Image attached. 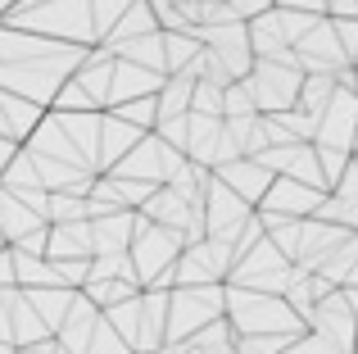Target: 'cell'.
Listing matches in <instances>:
<instances>
[{
    "mask_svg": "<svg viewBox=\"0 0 358 354\" xmlns=\"http://www.w3.org/2000/svg\"><path fill=\"white\" fill-rule=\"evenodd\" d=\"M23 150V146H14V141H0V177H5V169L14 164V155Z\"/></svg>",
    "mask_w": 358,
    "mask_h": 354,
    "instance_id": "7",
    "label": "cell"
},
{
    "mask_svg": "<svg viewBox=\"0 0 358 354\" xmlns=\"http://www.w3.org/2000/svg\"><path fill=\"white\" fill-rule=\"evenodd\" d=\"M0 27L32 32L45 41H69L82 50H96V23H91V0H18Z\"/></svg>",
    "mask_w": 358,
    "mask_h": 354,
    "instance_id": "2",
    "label": "cell"
},
{
    "mask_svg": "<svg viewBox=\"0 0 358 354\" xmlns=\"http://www.w3.org/2000/svg\"><path fill=\"white\" fill-rule=\"evenodd\" d=\"M41 227H45V218H36L14 191L0 186V236H5L9 246H18L23 236H32V232H41Z\"/></svg>",
    "mask_w": 358,
    "mask_h": 354,
    "instance_id": "4",
    "label": "cell"
},
{
    "mask_svg": "<svg viewBox=\"0 0 358 354\" xmlns=\"http://www.w3.org/2000/svg\"><path fill=\"white\" fill-rule=\"evenodd\" d=\"M131 9V0H91V23H96V45H105L122 23V14Z\"/></svg>",
    "mask_w": 358,
    "mask_h": 354,
    "instance_id": "6",
    "label": "cell"
},
{
    "mask_svg": "<svg viewBox=\"0 0 358 354\" xmlns=\"http://www.w3.org/2000/svg\"><path fill=\"white\" fill-rule=\"evenodd\" d=\"M91 50L69 41H45L32 32H14L0 27V91L23 96L41 109H55L59 91L73 82V73L82 69Z\"/></svg>",
    "mask_w": 358,
    "mask_h": 354,
    "instance_id": "1",
    "label": "cell"
},
{
    "mask_svg": "<svg viewBox=\"0 0 358 354\" xmlns=\"http://www.w3.org/2000/svg\"><path fill=\"white\" fill-rule=\"evenodd\" d=\"M45 114H50V109L32 105V100H23V96H9V91H0V141L27 146V141L36 136V127H41Z\"/></svg>",
    "mask_w": 358,
    "mask_h": 354,
    "instance_id": "3",
    "label": "cell"
},
{
    "mask_svg": "<svg viewBox=\"0 0 358 354\" xmlns=\"http://www.w3.org/2000/svg\"><path fill=\"white\" fill-rule=\"evenodd\" d=\"M14 5H18V0H0V18H5V14H9Z\"/></svg>",
    "mask_w": 358,
    "mask_h": 354,
    "instance_id": "8",
    "label": "cell"
},
{
    "mask_svg": "<svg viewBox=\"0 0 358 354\" xmlns=\"http://www.w3.org/2000/svg\"><path fill=\"white\" fill-rule=\"evenodd\" d=\"M336 91H341V82H336L331 73H308V78H304V87H299V114L322 118L327 109H331Z\"/></svg>",
    "mask_w": 358,
    "mask_h": 354,
    "instance_id": "5",
    "label": "cell"
}]
</instances>
